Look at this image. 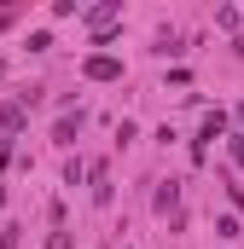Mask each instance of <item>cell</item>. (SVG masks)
I'll list each match as a JSON object with an SVG mask.
<instances>
[{"label":"cell","instance_id":"obj_1","mask_svg":"<svg viewBox=\"0 0 244 249\" xmlns=\"http://www.w3.org/2000/svg\"><path fill=\"white\" fill-rule=\"evenodd\" d=\"M221 133H227V110H209L203 127H198V139H192V162H203L209 157V139H221Z\"/></svg>","mask_w":244,"mask_h":249},{"label":"cell","instance_id":"obj_2","mask_svg":"<svg viewBox=\"0 0 244 249\" xmlns=\"http://www.w3.org/2000/svg\"><path fill=\"white\" fill-rule=\"evenodd\" d=\"M122 23V6L117 0H105V6H93L87 12V29H93V41H111V29Z\"/></svg>","mask_w":244,"mask_h":249},{"label":"cell","instance_id":"obj_3","mask_svg":"<svg viewBox=\"0 0 244 249\" xmlns=\"http://www.w3.org/2000/svg\"><path fill=\"white\" fill-rule=\"evenodd\" d=\"M81 75H87V81H122V58H111V53H93V58L81 64Z\"/></svg>","mask_w":244,"mask_h":249},{"label":"cell","instance_id":"obj_4","mask_svg":"<svg viewBox=\"0 0 244 249\" xmlns=\"http://www.w3.org/2000/svg\"><path fill=\"white\" fill-rule=\"evenodd\" d=\"M151 209H157V214H175V209H181V186H175V180H169V186H157Z\"/></svg>","mask_w":244,"mask_h":249},{"label":"cell","instance_id":"obj_5","mask_svg":"<svg viewBox=\"0 0 244 249\" xmlns=\"http://www.w3.org/2000/svg\"><path fill=\"white\" fill-rule=\"evenodd\" d=\"M0 127H6V133H23V127H29V110H23V105H0Z\"/></svg>","mask_w":244,"mask_h":249},{"label":"cell","instance_id":"obj_6","mask_svg":"<svg viewBox=\"0 0 244 249\" xmlns=\"http://www.w3.org/2000/svg\"><path fill=\"white\" fill-rule=\"evenodd\" d=\"M76 127H81V110H70V116H59V127H53V139H59V145H76Z\"/></svg>","mask_w":244,"mask_h":249},{"label":"cell","instance_id":"obj_7","mask_svg":"<svg viewBox=\"0 0 244 249\" xmlns=\"http://www.w3.org/2000/svg\"><path fill=\"white\" fill-rule=\"evenodd\" d=\"M18 232H23V226H0V249H18V244H23Z\"/></svg>","mask_w":244,"mask_h":249},{"label":"cell","instance_id":"obj_8","mask_svg":"<svg viewBox=\"0 0 244 249\" xmlns=\"http://www.w3.org/2000/svg\"><path fill=\"white\" fill-rule=\"evenodd\" d=\"M233 162L244 168V133H233Z\"/></svg>","mask_w":244,"mask_h":249},{"label":"cell","instance_id":"obj_9","mask_svg":"<svg viewBox=\"0 0 244 249\" xmlns=\"http://www.w3.org/2000/svg\"><path fill=\"white\" fill-rule=\"evenodd\" d=\"M47 249H70V232H53V244Z\"/></svg>","mask_w":244,"mask_h":249},{"label":"cell","instance_id":"obj_10","mask_svg":"<svg viewBox=\"0 0 244 249\" xmlns=\"http://www.w3.org/2000/svg\"><path fill=\"white\" fill-rule=\"evenodd\" d=\"M6 157H12V151H6V139H0V168H6Z\"/></svg>","mask_w":244,"mask_h":249},{"label":"cell","instance_id":"obj_11","mask_svg":"<svg viewBox=\"0 0 244 249\" xmlns=\"http://www.w3.org/2000/svg\"><path fill=\"white\" fill-rule=\"evenodd\" d=\"M239 122H244V105H239Z\"/></svg>","mask_w":244,"mask_h":249}]
</instances>
